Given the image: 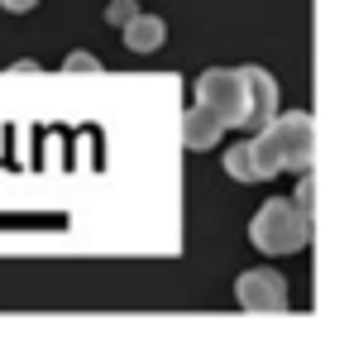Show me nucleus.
Returning <instances> with one entry per match:
<instances>
[{
	"instance_id": "nucleus-8",
	"label": "nucleus",
	"mask_w": 349,
	"mask_h": 359,
	"mask_svg": "<svg viewBox=\"0 0 349 359\" xmlns=\"http://www.w3.org/2000/svg\"><path fill=\"white\" fill-rule=\"evenodd\" d=\"M225 172H230L235 182H259V177H254V163H249V139L225 154Z\"/></svg>"
},
{
	"instance_id": "nucleus-7",
	"label": "nucleus",
	"mask_w": 349,
	"mask_h": 359,
	"mask_svg": "<svg viewBox=\"0 0 349 359\" xmlns=\"http://www.w3.org/2000/svg\"><path fill=\"white\" fill-rule=\"evenodd\" d=\"M220 135H225V125H220V120H215L201 101L182 115V144H187V149H196V154H201V149H211Z\"/></svg>"
},
{
	"instance_id": "nucleus-11",
	"label": "nucleus",
	"mask_w": 349,
	"mask_h": 359,
	"mask_svg": "<svg viewBox=\"0 0 349 359\" xmlns=\"http://www.w3.org/2000/svg\"><path fill=\"white\" fill-rule=\"evenodd\" d=\"M62 67H67V72H101V62H96L91 53H72Z\"/></svg>"
},
{
	"instance_id": "nucleus-4",
	"label": "nucleus",
	"mask_w": 349,
	"mask_h": 359,
	"mask_svg": "<svg viewBox=\"0 0 349 359\" xmlns=\"http://www.w3.org/2000/svg\"><path fill=\"white\" fill-rule=\"evenodd\" d=\"M240 306L244 311H259V316L287 311V278L273 273V269H249L240 278Z\"/></svg>"
},
{
	"instance_id": "nucleus-3",
	"label": "nucleus",
	"mask_w": 349,
	"mask_h": 359,
	"mask_svg": "<svg viewBox=\"0 0 349 359\" xmlns=\"http://www.w3.org/2000/svg\"><path fill=\"white\" fill-rule=\"evenodd\" d=\"M196 101H201L225 130H240L244 106H249L244 67H206V72L196 77Z\"/></svg>"
},
{
	"instance_id": "nucleus-6",
	"label": "nucleus",
	"mask_w": 349,
	"mask_h": 359,
	"mask_svg": "<svg viewBox=\"0 0 349 359\" xmlns=\"http://www.w3.org/2000/svg\"><path fill=\"white\" fill-rule=\"evenodd\" d=\"M120 34H125V48L130 53H158L163 39H167V25H163L158 15H130L125 25H120Z\"/></svg>"
},
{
	"instance_id": "nucleus-2",
	"label": "nucleus",
	"mask_w": 349,
	"mask_h": 359,
	"mask_svg": "<svg viewBox=\"0 0 349 359\" xmlns=\"http://www.w3.org/2000/svg\"><path fill=\"white\" fill-rule=\"evenodd\" d=\"M249 240L264 254H296L311 240V216L296 201H287V196H273V201L259 206V216L249 221Z\"/></svg>"
},
{
	"instance_id": "nucleus-10",
	"label": "nucleus",
	"mask_w": 349,
	"mask_h": 359,
	"mask_svg": "<svg viewBox=\"0 0 349 359\" xmlns=\"http://www.w3.org/2000/svg\"><path fill=\"white\" fill-rule=\"evenodd\" d=\"M130 15H135V0H110V10H106V20H110V25H115V29L125 25V20H130Z\"/></svg>"
},
{
	"instance_id": "nucleus-1",
	"label": "nucleus",
	"mask_w": 349,
	"mask_h": 359,
	"mask_svg": "<svg viewBox=\"0 0 349 359\" xmlns=\"http://www.w3.org/2000/svg\"><path fill=\"white\" fill-rule=\"evenodd\" d=\"M316 158V120L306 111L273 115L264 130H254L249 139V163L254 177H278V172H306Z\"/></svg>"
},
{
	"instance_id": "nucleus-12",
	"label": "nucleus",
	"mask_w": 349,
	"mask_h": 359,
	"mask_svg": "<svg viewBox=\"0 0 349 359\" xmlns=\"http://www.w3.org/2000/svg\"><path fill=\"white\" fill-rule=\"evenodd\" d=\"M0 5H5V10H10V15H29V10H34V5H39V0H0Z\"/></svg>"
},
{
	"instance_id": "nucleus-9",
	"label": "nucleus",
	"mask_w": 349,
	"mask_h": 359,
	"mask_svg": "<svg viewBox=\"0 0 349 359\" xmlns=\"http://www.w3.org/2000/svg\"><path fill=\"white\" fill-rule=\"evenodd\" d=\"M296 177H301V182H296V206H301V211H306V216H311V206H316V177H311V168H306V172H296Z\"/></svg>"
},
{
	"instance_id": "nucleus-5",
	"label": "nucleus",
	"mask_w": 349,
	"mask_h": 359,
	"mask_svg": "<svg viewBox=\"0 0 349 359\" xmlns=\"http://www.w3.org/2000/svg\"><path fill=\"white\" fill-rule=\"evenodd\" d=\"M244 86H249V106H244V120L240 130H264L273 115H278V82H273V72L264 67H244Z\"/></svg>"
}]
</instances>
